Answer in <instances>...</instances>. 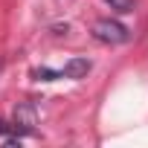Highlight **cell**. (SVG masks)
Segmentation results:
<instances>
[{"label":"cell","mask_w":148,"mask_h":148,"mask_svg":"<svg viewBox=\"0 0 148 148\" xmlns=\"http://www.w3.org/2000/svg\"><path fill=\"white\" fill-rule=\"evenodd\" d=\"M105 3H108L113 12H119V15H128V12H134V0H105Z\"/></svg>","instance_id":"5b68a950"},{"label":"cell","mask_w":148,"mask_h":148,"mask_svg":"<svg viewBox=\"0 0 148 148\" xmlns=\"http://www.w3.org/2000/svg\"><path fill=\"white\" fill-rule=\"evenodd\" d=\"M87 73H90V61L87 58H70L64 64V70H61V76H67V79H84Z\"/></svg>","instance_id":"3957f363"},{"label":"cell","mask_w":148,"mask_h":148,"mask_svg":"<svg viewBox=\"0 0 148 148\" xmlns=\"http://www.w3.org/2000/svg\"><path fill=\"white\" fill-rule=\"evenodd\" d=\"M32 79H38V82H55V79H61V73L41 67V70H32Z\"/></svg>","instance_id":"277c9868"},{"label":"cell","mask_w":148,"mask_h":148,"mask_svg":"<svg viewBox=\"0 0 148 148\" xmlns=\"http://www.w3.org/2000/svg\"><path fill=\"white\" fill-rule=\"evenodd\" d=\"M93 38L102 41V44H125L131 38L128 26H122L119 21H110V18H102L93 23Z\"/></svg>","instance_id":"6da1fadb"},{"label":"cell","mask_w":148,"mask_h":148,"mask_svg":"<svg viewBox=\"0 0 148 148\" xmlns=\"http://www.w3.org/2000/svg\"><path fill=\"white\" fill-rule=\"evenodd\" d=\"M6 145H9V148H18V145H21V139H15V136H9V139H6Z\"/></svg>","instance_id":"8992f818"},{"label":"cell","mask_w":148,"mask_h":148,"mask_svg":"<svg viewBox=\"0 0 148 148\" xmlns=\"http://www.w3.org/2000/svg\"><path fill=\"white\" fill-rule=\"evenodd\" d=\"M32 125H38L35 105L21 102V105L15 108V131H21V134H32Z\"/></svg>","instance_id":"7a4b0ae2"},{"label":"cell","mask_w":148,"mask_h":148,"mask_svg":"<svg viewBox=\"0 0 148 148\" xmlns=\"http://www.w3.org/2000/svg\"><path fill=\"white\" fill-rule=\"evenodd\" d=\"M9 128H12V125H6L3 119H0V134H9Z\"/></svg>","instance_id":"52a82bcc"}]
</instances>
